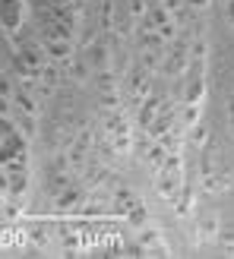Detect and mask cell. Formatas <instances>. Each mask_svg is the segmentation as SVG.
<instances>
[{"mask_svg": "<svg viewBox=\"0 0 234 259\" xmlns=\"http://www.w3.org/2000/svg\"><path fill=\"white\" fill-rule=\"evenodd\" d=\"M168 4H171V0H165V7H168Z\"/></svg>", "mask_w": 234, "mask_h": 259, "instance_id": "11", "label": "cell"}, {"mask_svg": "<svg viewBox=\"0 0 234 259\" xmlns=\"http://www.w3.org/2000/svg\"><path fill=\"white\" fill-rule=\"evenodd\" d=\"M231 123H234V98H231Z\"/></svg>", "mask_w": 234, "mask_h": 259, "instance_id": "10", "label": "cell"}, {"mask_svg": "<svg viewBox=\"0 0 234 259\" xmlns=\"http://www.w3.org/2000/svg\"><path fill=\"white\" fill-rule=\"evenodd\" d=\"M76 202H80V190L70 187V190H63L60 196H57V209H73Z\"/></svg>", "mask_w": 234, "mask_h": 259, "instance_id": "5", "label": "cell"}, {"mask_svg": "<svg viewBox=\"0 0 234 259\" xmlns=\"http://www.w3.org/2000/svg\"><path fill=\"white\" fill-rule=\"evenodd\" d=\"M13 60H16V73L19 76H38L42 73V63H45V48L38 38H25V41L16 45V54H13Z\"/></svg>", "mask_w": 234, "mask_h": 259, "instance_id": "1", "label": "cell"}, {"mask_svg": "<svg viewBox=\"0 0 234 259\" xmlns=\"http://www.w3.org/2000/svg\"><path fill=\"white\" fill-rule=\"evenodd\" d=\"M225 16H228V22L234 25V0H225Z\"/></svg>", "mask_w": 234, "mask_h": 259, "instance_id": "8", "label": "cell"}, {"mask_svg": "<svg viewBox=\"0 0 234 259\" xmlns=\"http://www.w3.org/2000/svg\"><path fill=\"white\" fill-rule=\"evenodd\" d=\"M25 22V0H0V25L10 35H19Z\"/></svg>", "mask_w": 234, "mask_h": 259, "instance_id": "3", "label": "cell"}, {"mask_svg": "<svg viewBox=\"0 0 234 259\" xmlns=\"http://www.w3.org/2000/svg\"><path fill=\"white\" fill-rule=\"evenodd\" d=\"M10 130H13V123H10V117H7V114H0V142H4V136L10 133Z\"/></svg>", "mask_w": 234, "mask_h": 259, "instance_id": "7", "label": "cell"}, {"mask_svg": "<svg viewBox=\"0 0 234 259\" xmlns=\"http://www.w3.org/2000/svg\"><path fill=\"white\" fill-rule=\"evenodd\" d=\"M177 187H180V158H177V155H171V161H165L159 190H162V196H174Z\"/></svg>", "mask_w": 234, "mask_h": 259, "instance_id": "4", "label": "cell"}, {"mask_svg": "<svg viewBox=\"0 0 234 259\" xmlns=\"http://www.w3.org/2000/svg\"><path fill=\"white\" fill-rule=\"evenodd\" d=\"M155 111H159V98H152L149 105H146V114H139V123H142V126H149V123H152V114H155Z\"/></svg>", "mask_w": 234, "mask_h": 259, "instance_id": "6", "label": "cell"}, {"mask_svg": "<svg viewBox=\"0 0 234 259\" xmlns=\"http://www.w3.org/2000/svg\"><path fill=\"white\" fill-rule=\"evenodd\" d=\"M190 4L197 7V10H206V7H209V0H190Z\"/></svg>", "mask_w": 234, "mask_h": 259, "instance_id": "9", "label": "cell"}, {"mask_svg": "<svg viewBox=\"0 0 234 259\" xmlns=\"http://www.w3.org/2000/svg\"><path fill=\"white\" fill-rule=\"evenodd\" d=\"M29 161V139L22 130L13 126L0 142V167H13V164H25Z\"/></svg>", "mask_w": 234, "mask_h": 259, "instance_id": "2", "label": "cell"}]
</instances>
